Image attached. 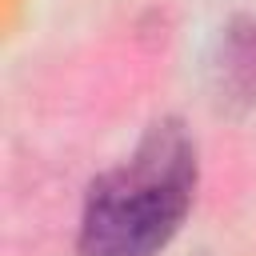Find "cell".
<instances>
[{
    "instance_id": "cell-1",
    "label": "cell",
    "mask_w": 256,
    "mask_h": 256,
    "mask_svg": "<svg viewBox=\"0 0 256 256\" xmlns=\"http://www.w3.org/2000/svg\"><path fill=\"white\" fill-rule=\"evenodd\" d=\"M196 196V144L180 120H156L128 160L96 176L80 212V256H156Z\"/></svg>"
},
{
    "instance_id": "cell-2",
    "label": "cell",
    "mask_w": 256,
    "mask_h": 256,
    "mask_svg": "<svg viewBox=\"0 0 256 256\" xmlns=\"http://www.w3.org/2000/svg\"><path fill=\"white\" fill-rule=\"evenodd\" d=\"M216 72H220V88L236 92L240 100H256V24L228 28Z\"/></svg>"
}]
</instances>
